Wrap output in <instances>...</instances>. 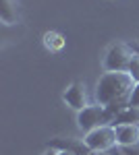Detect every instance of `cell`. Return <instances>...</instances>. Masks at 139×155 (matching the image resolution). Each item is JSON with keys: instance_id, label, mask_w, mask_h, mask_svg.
<instances>
[{"instance_id": "8992f818", "label": "cell", "mask_w": 139, "mask_h": 155, "mask_svg": "<svg viewBox=\"0 0 139 155\" xmlns=\"http://www.w3.org/2000/svg\"><path fill=\"white\" fill-rule=\"evenodd\" d=\"M116 143L118 145H135L139 143V126L135 124H116Z\"/></svg>"}, {"instance_id": "3957f363", "label": "cell", "mask_w": 139, "mask_h": 155, "mask_svg": "<svg viewBox=\"0 0 139 155\" xmlns=\"http://www.w3.org/2000/svg\"><path fill=\"white\" fill-rule=\"evenodd\" d=\"M133 56H135V52H133L131 46H127V44H114L112 48L108 50V54L104 58L106 72H127Z\"/></svg>"}, {"instance_id": "6da1fadb", "label": "cell", "mask_w": 139, "mask_h": 155, "mask_svg": "<svg viewBox=\"0 0 139 155\" xmlns=\"http://www.w3.org/2000/svg\"><path fill=\"white\" fill-rule=\"evenodd\" d=\"M135 87V81L129 72H104L98 81V87H96V99L100 106H106V110L116 116L129 107V97H131V91Z\"/></svg>"}, {"instance_id": "5bb4252c", "label": "cell", "mask_w": 139, "mask_h": 155, "mask_svg": "<svg viewBox=\"0 0 139 155\" xmlns=\"http://www.w3.org/2000/svg\"><path fill=\"white\" fill-rule=\"evenodd\" d=\"M58 155H77V153H73V151H67V149H62V151H58Z\"/></svg>"}, {"instance_id": "7c38bea8", "label": "cell", "mask_w": 139, "mask_h": 155, "mask_svg": "<svg viewBox=\"0 0 139 155\" xmlns=\"http://www.w3.org/2000/svg\"><path fill=\"white\" fill-rule=\"evenodd\" d=\"M127 72L133 77L135 83H139V56H137V54L133 56V60H131V64H129V71Z\"/></svg>"}, {"instance_id": "ba28073f", "label": "cell", "mask_w": 139, "mask_h": 155, "mask_svg": "<svg viewBox=\"0 0 139 155\" xmlns=\"http://www.w3.org/2000/svg\"><path fill=\"white\" fill-rule=\"evenodd\" d=\"M50 147H54V149H58V151L67 149V151H73V153H77V155H92V149H89L85 143H75V141H62V139H56V141L50 143Z\"/></svg>"}, {"instance_id": "9a60e30c", "label": "cell", "mask_w": 139, "mask_h": 155, "mask_svg": "<svg viewBox=\"0 0 139 155\" xmlns=\"http://www.w3.org/2000/svg\"><path fill=\"white\" fill-rule=\"evenodd\" d=\"M131 48H133V52H135V54H137V56H139V44H133Z\"/></svg>"}, {"instance_id": "52a82bcc", "label": "cell", "mask_w": 139, "mask_h": 155, "mask_svg": "<svg viewBox=\"0 0 139 155\" xmlns=\"http://www.w3.org/2000/svg\"><path fill=\"white\" fill-rule=\"evenodd\" d=\"M0 17L9 25L19 23V4H17V0H0Z\"/></svg>"}, {"instance_id": "8fae6325", "label": "cell", "mask_w": 139, "mask_h": 155, "mask_svg": "<svg viewBox=\"0 0 139 155\" xmlns=\"http://www.w3.org/2000/svg\"><path fill=\"white\" fill-rule=\"evenodd\" d=\"M108 151H110V155H139V143H135V145H114Z\"/></svg>"}, {"instance_id": "4fadbf2b", "label": "cell", "mask_w": 139, "mask_h": 155, "mask_svg": "<svg viewBox=\"0 0 139 155\" xmlns=\"http://www.w3.org/2000/svg\"><path fill=\"white\" fill-rule=\"evenodd\" d=\"M129 106L139 107V83H135L133 91H131V97H129Z\"/></svg>"}, {"instance_id": "5b68a950", "label": "cell", "mask_w": 139, "mask_h": 155, "mask_svg": "<svg viewBox=\"0 0 139 155\" xmlns=\"http://www.w3.org/2000/svg\"><path fill=\"white\" fill-rule=\"evenodd\" d=\"M64 101L69 104L73 110L81 112L87 107V97H85V87L81 83H73L69 85V89L64 91Z\"/></svg>"}, {"instance_id": "2e32d148", "label": "cell", "mask_w": 139, "mask_h": 155, "mask_svg": "<svg viewBox=\"0 0 139 155\" xmlns=\"http://www.w3.org/2000/svg\"><path fill=\"white\" fill-rule=\"evenodd\" d=\"M44 155H58V151H52V149H50V151H46Z\"/></svg>"}, {"instance_id": "7a4b0ae2", "label": "cell", "mask_w": 139, "mask_h": 155, "mask_svg": "<svg viewBox=\"0 0 139 155\" xmlns=\"http://www.w3.org/2000/svg\"><path fill=\"white\" fill-rule=\"evenodd\" d=\"M77 124L87 134V132L96 130L100 126H114V116L106 110V106L96 104V106H87L85 110H81L77 114Z\"/></svg>"}, {"instance_id": "277c9868", "label": "cell", "mask_w": 139, "mask_h": 155, "mask_svg": "<svg viewBox=\"0 0 139 155\" xmlns=\"http://www.w3.org/2000/svg\"><path fill=\"white\" fill-rule=\"evenodd\" d=\"M83 143L87 145L92 151H108V149H112L114 145H118L116 143L114 126H100L96 130L87 132L85 139H83Z\"/></svg>"}, {"instance_id": "e0dca14e", "label": "cell", "mask_w": 139, "mask_h": 155, "mask_svg": "<svg viewBox=\"0 0 139 155\" xmlns=\"http://www.w3.org/2000/svg\"><path fill=\"white\" fill-rule=\"evenodd\" d=\"M92 153H93V151H92Z\"/></svg>"}, {"instance_id": "30bf717a", "label": "cell", "mask_w": 139, "mask_h": 155, "mask_svg": "<svg viewBox=\"0 0 139 155\" xmlns=\"http://www.w3.org/2000/svg\"><path fill=\"white\" fill-rule=\"evenodd\" d=\"M44 46H46L50 52H60L64 48V35L58 33V31H48L44 35Z\"/></svg>"}, {"instance_id": "9c48e42d", "label": "cell", "mask_w": 139, "mask_h": 155, "mask_svg": "<svg viewBox=\"0 0 139 155\" xmlns=\"http://www.w3.org/2000/svg\"><path fill=\"white\" fill-rule=\"evenodd\" d=\"M116 124H135V126H139V107H133V106L125 107V110L116 116L114 126Z\"/></svg>"}]
</instances>
